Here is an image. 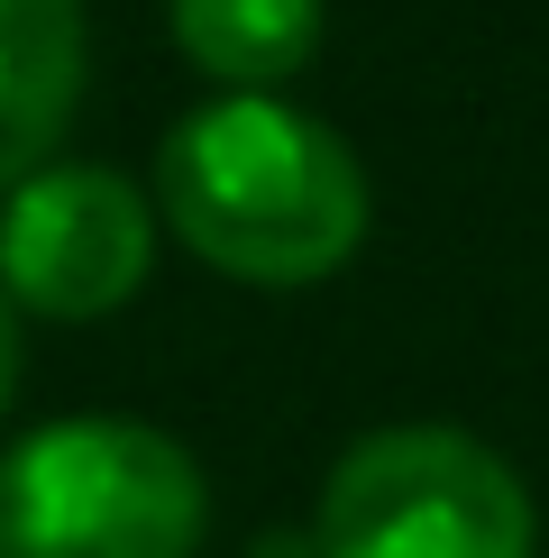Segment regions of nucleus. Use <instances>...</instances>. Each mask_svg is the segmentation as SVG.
Returning a JSON list of instances; mask_svg holds the SVG:
<instances>
[{"instance_id":"1","label":"nucleus","mask_w":549,"mask_h":558,"mask_svg":"<svg viewBox=\"0 0 549 558\" xmlns=\"http://www.w3.org/2000/svg\"><path fill=\"white\" fill-rule=\"evenodd\" d=\"M156 183L174 239L239 284H320L366 239V174L349 137L266 92L193 110L156 156Z\"/></svg>"},{"instance_id":"2","label":"nucleus","mask_w":549,"mask_h":558,"mask_svg":"<svg viewBox=\"0 0 549 558\" xmlns=\"http://www.w3.org/2000/svg\"><path fill=\"white\" fill-rule=\"evenodd\" d=\"M202 468L147 422H46L0 458V558H193Z\"/></svg>"},{"instance_id":"3","label":"nucleus","mask_w":549,"mask_h":558,"mask_svg":"<svg viewBox=\"0 0 549 558\" xmlns=\"http://www.w3.org/2000/svg\"><path fill=\"white\" fill-rule=\"evenodd\" d=\"M540 513L476 430H366L320 485V558H532Z\"/></svg>"},{"instance_id":"4","label":"nucleus","mask_w":549,"mask_h":558,"mask_svg":"<svg viewBox=\"0 0 549 558\" xmlns=\"http://www.w3.org/2000/svg\"><path fill=\"white\" fill-rule=\"evenodd\" d=\"M156 211L110 166H46L0 211V293L56 320H101L147 284Z\"/></svg>"},{"instance_id":"5","label":"nucleus","mask_w":549,"mask_h":558,"mask_svg":"<svg viewBox=\"0 0 549 558\" xmlns=\"http://www.w3.org/2000/svg\"><path fill=\"white\" fill-rule=\"evenodd\" d=\"M83 10L74 0H0V193L46 174L83 101Z\"/></svg>"},{"instance_id":"6","label":"nucleus","mask_w":549,"mask_h":558,"mask_svg":"<svg viewBox=\"0 0 549 558\" xmlns=\"http://www.w3.org/2000/svg\"><path fill=\"white\" fill-rule=\"evenodd\" d=\"M174 46L229 92H274L320 46V0H174Z\"/></svg>"},{"instance_id":"7","label":"nucleus","mask_w":549,"mask_h":558,"mask_svg":"<svg viewBox=\"0 0 549 558\" xmlns=\"http://www.w3.org/2000/svg\"><path fill=\"white\" fill-rule=\"evenodd\" d=\"M19 393V320H10V293H0V412Z\"/></svg>"}]
</instances>
